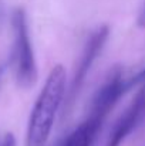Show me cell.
I'll list each match as a JSON object with an SVG mask.
<instances>
[{"label":"cell","mask_w":145,"mask_h":146,"mask_svg":"<svg viewBox=\"0 0 145 146\" xmlns=\"http://www.w3.org/2000/svg\"><path fill=\"white\" fill-rule=\"evenodd\" d=\"M65 85L67 72L65 68L58 64L50 71L31 109L27 123L26 146H46L57 112L65 97Z\"/></svg>","instance_id":"cell-1"},{"label":"cell","mask_w":145,"mask_h":146,"mask_svg":"<svg viewBox=\"0 0 145 146\" xmlns=\"http://www.w3.org/2000/svg\"><path fill=\"white\" fill-rule=\"evenodd\" d=\"M127 91V81H124L122 70L114 68L93 99L91 109L83 125L96 136H98L108 113L112 111L117 101Z\"/></svg>","instance_id":"cell-3"},{"label":"cell","mask_w":145,"mask_h":146,"mask_svg":"<svg viewBox=\"0 0 145 146\" xmlns=\"http://www.w3.org/2000/svg\"><path fill=\"white\" fill-rule=\"evenodd\" d=\"M1 146H16V138L13 136V133H6Z\"/></svg>","instance_id":"cell-7"},{"label":"cell","mask_w":145,"mask_h":146,"mask_svg":"<svg viewBox=\"0 0 145 146\" xmlns=\"http://www.w3.org/2000/svg\"><path fill=\"white\" fill-rule=\"evenodd\" d=\"M138 26L141 29H145V1L140 10V14H138Z\"/></svg>","instance_id":"cell-8"},{"label":"cell","mask_w":145,"mask_h":146,"mask_svg":"<svg viewBox=\"0 0 145 146\" xmlns=\"http://www.w3.org/2000/svg\"><path fill=\"white\" fill-rule=\"evenodd\" d=\"M140 82H142V84L145 82V70L140 71L132 80H130V81L127 82V90H130L131 87H134L135 84H140Z\"/></svg>","instance_id":"cell-6"},{"label":"cell","mask_w":145,"mask_h":146,"mask_svg":"<svg viewBox=\"0 0 145 146\" xmlns=\"http://www.w3.org/2000/svg\"><path fill=\"white\" fill-rule=\"evenodd\" d=\"M4 64H0V80H1V77H3V74H4Z\"/></svg>","instance_id":"cell-9"},{"label":"cell","mask_w":145,"mask_h":146,"mask_svg":"<svg viewBox=\"0 0 145 146\" xmlns=\"http://www.w3.org/2000/svg\"><path fill=\"white\" fill-rule=\"evenodd\" d=\"M108 36H110V27L108 26H101V27H98L96 31L88 37V40L86 43V47H84V51L81 54L78 67L76 70L73 82H71V88H70V104H73V101L78 95L81 87L84 85V82L87 80V75L90 74V71H91V68H93V65L96 62L97 57L101 54L102 47L107 43Z\"/></svg>","instance_id":"cell-4"},{"label":"cell","mask_w":145,"mask_h":146,"mask_svg":"<svg viewBox=\"0 0 145 146\" xmlns=\"http://www.w3.org/2000/svg\"><path fill=\"white\" fill-rule=\"evenodd\" d=\"M145 116V82L140 91L137 92L135 98L125 109V112L118 118L115 125L111 129L105 146H121L122 142L137 129Z\"/></svg>","instance_id":"cell-5"},{"label":"cell","mask_w":145,"mask_h":146,"mask_svg":"<svg viewBox=\"0 0 145 146\" xmlns=\"http://www.w3.org/2000/svg\"><path fill=\"white\" fill-rule=\"evenodd\" d=\"M13 24V62L14 74L19 87L30 88L37 81V65L30 40L26 13L23 9H17L11 17Z\"/></svg>","instance_id":"cell-2"}]
</instances>
